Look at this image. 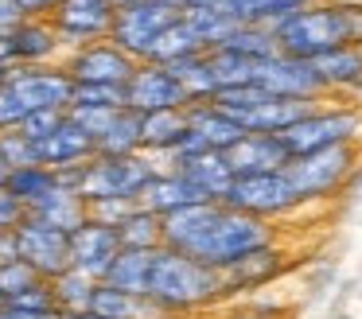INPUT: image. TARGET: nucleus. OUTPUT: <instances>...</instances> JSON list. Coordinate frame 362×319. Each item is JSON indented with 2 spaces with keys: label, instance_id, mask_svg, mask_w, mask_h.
I'll return each mask as SVG.
<instances>
[{
  "label": "nucleus",
  "instance_id": "nucleus-15",
  "mask_svg": "<svg viewBox=\"0 0 362 319\" xmlns=\"http://www.w3.org/2000/svg\"><path fill=\"white\" fill-rule=\"evenodd\" d=\"M253 86L276 93V98H300V101H320L323 86L315 78L312 62L288 59V54H269V59L253 62Z\"/></svg>",
  "mask_w": 362,
  "mask_h": 319
},
{
  "label": "nucleus",
  "instance_id": "nucleus-11",
  "mask_svg": "<svg viewBox=\"0 0 362 319\" xmlns=\"http://www.w3.org/2000/svg\"><path fill=\"white\" fill-rule=\"evenodd\" d=\"M113 12H117V8H113L110 0H59V8L47 20H51V28H55L63 51H71V47L94 43V39H110Z\"/></svg>",
  "mask_w": 362,
  "mask_h": 319
},
{
  "label": "nucleus",
  "instance_id": "nucleus-14",
  "mask_svg": "<svg viewBox=\"0 0 362 319\" xmlns=\"http://www.w3.org/2000/svg\"><path fill=\"white\" fill-rule=\"evenodd\" d=\"M63 59V43H59L51 20H20L8 31V39H0V62L8 70L16 66H51Z\"/></svg>",
  "mask_w": 362,
  "mask_h": 319
},
{
  "label": "nucleus",
  "instance_id": "nucleus-45",
  "mask_svg": "<svg viewBox=\"0 0 362 319\" xmlns=\"http://www.w3.org/2000/svg\"><path fill=\"white\" fill-rule=\"evenodd\" d=\"M24 20V12L16 8V0H0V39H8V31Z\"/></svg>",
  "mask_w": 362,
  "mask_h": 319
},
{
  "label": "nucleus",
  "instance_id": "nucleus-5",
  "mask_svg": "<svg viewBox=\"0 0 362 319\" xmlns=\"http://www.w3.org/2000/svg\"><path fill=\"white\" fill-rule=\"evenodd\" d=\"M74 82L59 62L51 66H16L0 90V129H16L40 109H66Z\"/></svg>",
  "mask_w": 362,
  "mask_h": 319
},
{
  "label": "nucleus",
  "instance_id": "nucleus-13",
  "mask_svg": "<svg viewBox=\"0 0 362 319\" xmlns=\"http://www.w3.org/2000/svg\"><path fill=\"white\" fill-rule=\"evenodd\" d=\"M12 241H16V257L24 265H32L43 280H51V277H59L63 269H71L66 233L55 230V226L35 222V218H24V222L12 230Z\"/></svg>",
  "mask_w": 362,
  "mask_h": 319
},
{
  "label": "nucleus",
  "instance_id": "nucleus-32",
  "mask_svg": "<svg viewBox=\"0 0 362 319\" xmlns=\"http://www.w3.org/2000/svg\"><path fill=\"white\" fill-rule=\"evenodd\" d=\"M47 288H51V303H55L59 315H74V311H90L98 280L82 277V272H74V269H63L59 277L47 280Z\"/></svg>",
  "mask_w": 362,
  "mask_h": 319
},
{
  "label": "nucleus",
  "instance_id": "nucleus-39",
  "mask_svg": "<svg viewBox=\"0 0 362 319\" xmlns=\"http://www.w3.org/2000/svg\"><path fill=\"white\" fill-rule=\"evenodd\" d=\"M133 210H136L133 199H94V202H86V218H94V222H102V226H121Z\"/></svg>",
  "mask_w": 362,
  "mask_h": 319
},
{
  "label": "nucleus",
  "instance_id": "nucleus-30",
  "mask_svg": "<svg viewBox=\"0 0 362 319\" xmlns=\"http://www.w3.org/2000/svg\"><path fill=\"white\" fill-rule=\"evenodd\" d=\"M4 187L24 202V210H32L40 199H47L51 191L59 187V171L43 168V163H24V168H8L4 175Z\"/></svg>",
  "mask_w": 362,
  "mask_h": 319
},
{
  "label": "nucleus",
  "instance_id": "nucleus-51",
  "mask_svg": "<svg viewBox=\"0 0 362 319\" xmlns=\"http://www.w3.org/2000/svg\"><path fill=\"white\" fill-rule=\"evenodd\" d=\"M164 4H175V8H183V0H164Z\"/></svg>",
  "mask_w": 362,
  "mask_h": 319
},
{
  "label": "nucleus",
  "instance_id": "nucleus-43",
  "mask_svg": "<svg viewBox=\"0 0 362 319\" xmlns=\"http://www.w3.org/2000/svg\"><path fill=\"white\" fill-rule=\"evenodd\" d=\"M0 319H63L55 308H24V303H0Z\"/></svg>",
  "mask_w": 362,
  "mask_h": 319
},
{
  "label": "nucleus",
  "instance_id": "nucleus-40",
  "mask_svg": "<svg viewBox=\"0 0 362 319\" xmlns=\"http://www.w3.org/2000/svg\"><path fill=\"white\" fill-rule=\"evenodd\" d=\"M63 117H66V109H40V113L24 117V121H20L16 129H20V132H24V137L35 144V140H43V137H47V132L55 129L59 121H63Z\"/></svg>",
  "mask_w": 362,
  "mask_h": 319
},
{
  "label": "nucleus",
  "instance_id": "nucleus-31",
  "mask_svg": "<svg viewBox=\"0 0 362 319\" xmlns=\"http://www.w3.org/2000/svg\"><path fill=\"white\" fill-rule=\"evenodd\" d=\"M90 311H98V315H105V319H152L156 315L148 296L121 292V288H110V284H102V280H98V288H94Z\"/></svg>",
  "mask_w": 362,
  "mask_h": 319
},
{
  "label": "nucleus",
  "instance_id": "nucleus-18",
  "mask_svg": "<svg viewBox=\"0 0 362 319\" xmlns=\"http://www.w3.org/2000/svg\"><path fill=\"white\" fill-rule=\"evenodd\" d=\"M117 249H121L117 230H113V226L94 222V218H86L82 226H74V230L66 233L71 269L82 272V277H90V280H102V277H105V269L113 265Z\"/></svg>",
  "mask_w": 362,
  "mask_h": 319
},
{
  "label": "nucleus",
  "instance_id": "nucleus-38",
  "mask_svg": "<svg viewBox=\"0 0 362 319\" xmlns=\"http://www.w3.org/2000/svg\"><path fill=\"white\" fill-rule=\"evenodd\" d=\"M117 105H125L121 86H74L66 109H117Z\"/></svg>",
  "mask_w": 362,
  "mask_h": 319
},
{
  "label": "nucleus",
  "instance_id": "nucleus-47",
  "mask_svg": "<svg viewBox=\"0 0 362 319\" xmlns=\"http://www.w3.org/2000/svg\"><path fill=\"white\" fill-rule=\"evenodd\" d=\"M8 257H16V241H12V233H0V261H8Z\"/></svg>",
  "mask_w": 362,
  "mask_h": 319
},
{
  "label": "nucleus",
  "instance_id": "nucleus-41",
  "mask_svg": "<svg viewBox=\"0 0 362 319\" xmlns=\"http://www.w3.org/2000/svg\"><path fill=\"white\" fill-rule=\"evenodd\" d=\"M28 218V210H24V202L16 199V195L8 191V187L0 183V233H12L20 222Z\"/></svg>",
  "mask_w": 362,
  "mask_h": 319
},
{
  "label": "nucleus",
  "instance_id": "nucleus-19",
  "mask_svg": "<svg viewBox=\"0 0 362 319\" xmlns=\"http://www.w3.org/2000/svg\"><path fill=\"white\" fill-rule=\"evenodd\" d=\"M90 156H94V140H90V132L82 129L71 113H66L43 140H35V160L51 171H71V168H78V163H86Z\"/></svg>",
  "mask_w": 362,
  "mask_h": 319
},
{
  "label": "nucleus",
  "instance_id": "nucleus-42",
  "mask_svg": "<svg viewBox=\"0 0 362 319\" xmlns=\"http://www.w3.org/2000/svg\"><path fill=\"white\" fill-rule=\"evenodd\" d=\"M339 16H343V28H346V43L362 47V0H335Z\"/></svg>",
  "mask_w": 362,
  "mask_h": 319
},
{
  "label": "nucleus",
  "instance_id": "nucleus-2",
  "mask_svg": "<svg viewBox=\"0 0 362 319\" xmlns=\"http://www.w3.org/2000/svg\"><path fill=\"white\" fill-rule=\"evenodd\" d=\"M269 241H276V226L273 222L238 214V210H230V207L218 202L214 214H211V222L203 226V233L191 241L183 257H191V261H199V265H206V269L218 272V269H226V265H234L238 257L269 245Z\"/></svg>",
  "mask_w": 362,
  "mask_h": 319
},
{
  "label": "nucleus",
  "instance_id": "nucleus-27",
  "mask_svg": "<svg viewBox=\"0 0 362 319\" xmlns=\"http://www.w3.org/2000/svg\"><path fill=\"white\" fill-rule=\"evenodd\" d=\"M133 152H141V113L121 105L94 132V156H133Z\"/></svg>",
  "mask_w": 362,
  "mask_h": 319
},
{
  "label": "nucleus",
  "instance_id": "nucleus-26",
  "mask_svg": "<svg viewBox=\"0 0 362 319\" xmlns=\"http://www.w3.org/2000/svg\"><path fill=\"white\" fill-rule=\"evenodd\" d=\"M28 218H35V222H47L55 226V230L71 233L74 226L86 222V199H82L74 187L63 183V175H59V187L47 195V199H40L32 210H28Z\"/></svg>",
  "mask_w": 362,
  "mask_h": 319
},
{
  "label": "nucleus",
  "instance_id": "nucleus-46",
  "mask_svg": "<svg viewBox=\"0 0 362 319\" xmlns=\"http://www.w3.org/2000/svg\"><path fill=\"white\" fill-rule=\"evenodd\" d=\"M230 319H284L281 311H269V308H238Z\"/></svg>",
  "mask_w": 362,
  "mask_h": 319
},
{
  "label": "nucleus",
  "instance_id": "nucleus-49",
  "mask_svg": "<svg viewBox=\"0 0 362 319\" xmlns=\"http://www.w3.org/2000/svg\"><path fill=\"white\" fill-rule=\"evenodd\" d=\"M4 175H8V163H4V156H0V183H4Z\"/></svg>",
  "mask_w": 362,
  "mask_h": 319
},
{
  "label": "nucleus",
  "instance_id": "nucleus-25",
  "mask_svg": "<svg viewBox=\"0 0 362 319\" xmlns=\"http://www.w3.org/2000/svg\"><path fill=\"white\" fill-rule=\"evenodd\" d=\"M0 303H24V308H55L51 303V288L32 265L20 257L0 261Z\"/></svg>",
  "mask_w": 362,
  "mask_h": 319
},
{
  "label": "nucleus",
  "instance_id": "nucleus-53",
  "mask_svg": "<svg viewBox=\"0 0 362 319\" xmlns=\"http://www.w3.org/2000/svg\"><path fill=\"white\" fill-rule=\"evenodd\" d=\"M152 319H172V315H152Z\"/></svg>",
  "mask_w": 362,
  "mask_h": 319
},
{
  "label": "nucleus",
  "instance_id": "nucleus-22",
  "mask_svg": "<svg viewBox=\"0 0 362 319\" xmlns=\"http://www.w3.org/2000/svg\"><path fill=\"white\" fill-rule=\"evenodd\" d=\"M183 144H187V105L141 113V152L144 156L168 163Z\"/></svg>",
  "mask_w": 362,
  "mask_h": 319
},
{
  "label": "nucleus",
  "instance_id": "nucleus-37",
  "mask_svg": "<svg viewBox=\"0 0 362 319\" xmlns=\"http://www.w3.org/2000/svg\"><path fill=\"white\" fill-rule=\"evenodd\" d=\"M206 59H211V70H214V82H218V90L253 86V62H250V59L226 51V47H214V51H206Z\"/></svg>",
  "mask_w": 362,
  "mask_h": 319
},
{
  "label": "nucleus",
  "instance_id": "nucleus-36",
  "mask_svg": "<svg viewBox=\"0 0 362 319\" xmlns=\"http://www.w3.org/2000/svg\"><path fill=\"white\" fill-rule=\"evenodd\" d=\"M113 230H117L121 249H160V218L148 214L144 207H136L133 214L121 226H113Z\"/></svg>",
  "mask_w": 362,
  "mask_h": 319
},
{
  "label": "nucleus",
  "instance_id": "nucleus-29",
  "mask_svg": "<svg viewBox=\"0 0 362 319\" xmlns=\"http://www.w3.org/2000/svg\"><path fill=\"white\" fill-rule=\"evenodd\" d=\"M168 70H172V78L180 82V90H183V98H187V105H195V101H214V93H218V82H214V70H211V59H206V51L187 54V59H180V62H168Z\"/></svg>",
  "mask_w": 362,
  "mask_h": 319
},
{
  "label": "nucleus",
  "instance_id": "nucleus-52",
  "mask_svg": "<svg viewBox=\"0 0 362 319\" xmlns=\"http://www.w3.org/2000/svg\"><path fill=\"white\" fill-rule=\"evenodd\" d=\"M191 319H214V315H191Z\"/></svg>",
  "mask_w": 362,
  "mask_h": 319
},
{
  "label": "nucleus",
  "instance_id": "nucleus-7",
  "mask_svg": "<svg viewBox=\"0 0 362 319\" xmlns=\"http://www.w3.org/2000/svg\"><path fill=\"white\" fill-rule=\"evenodd\" d=\"M358 140H362V109L320 105V101L281 132V144L288 156L320 152V148H335V144H358Z\"/></svg>",
  "mask_w": 362,
  "mask_h": 319
},
{
  "label": "nucleus",
  "instance_id": "nucleus-21",
  "mask_svg": "<svg viewBox=\"0 0 362 319\" xmlns=\"http://www.w3.org/2000/svg\"><path fill=\"white\" fill-rule=\"evenodd\" d=\"M195 202H203L199 191L175 168H168V163H160V168L152 171V179L141 187V195H136V207H144L156 218H168L183 207H195Z\"/></svg>",
  "mask_w": 362,
  "mask_h": 319
},
{
  "label": "nucleus",
  "instance_id": "nucleus-33",
  "mask_svg": "<svg viewBox=\"0 0 362 319\" xmlns=\"http://www.w3.org/2000/svg\"><path fill=\"white\" fill-rule=\"evenodd\" d=\"M203 47H199V39H195V31L183 23V12H180V20L175 23H168L164 31H160V39L152 43V54L144 62H160V66H168V62H180V59H187V54H199Z\"/></svg>",
  "mask_w": 362,
  "mask_h": 319
},
{
  "label": "nucleus",
  "instance_id": "nucleus-1",
  "mask_svg": "<svg viewBox=\"0 0 362 319\" xmlns=\"http://www.w3.org/2000/svg\"><path fill=\"white\" fill-rule=\"evenodd\" d=\"M148 303L156 308V315L172 319H191V315H211L214 308L226 303L222 296V280L214 269L191 261V257L175 253V249H156L148 277Z\"/></svg>",
  "mask_w": 362,
  "mask_h": 319
},
{
  "label": "nucleus",
  "instance_id": "nucleus-10",
  "mask_svg": "<svg viewBox=\"0 0 362 319\" xmlns=\"http://www.w3.org/2000/svg\"><path fill=\"white\" fill-rule=\"evenodd\" d=\"M59 66L66 70L74 86H121L125 90L129 74L136 70V59H129L117 43L110 39H94V43H82L63 51Z\"/></svg>",
  "mask_w": 362,
  "mask_h": 319
},
{
  "label": "nucleus",
  "instance_id": "nucleus-35",
  "mask_svg": "<svg viewBox=\"0 0 362 319\" xmlns=\"http://www.w3.org/2000/svg\"><path fill=\"white\" fill-rule=\"evenodd\" d=\"M222 47L242 54V59H250V62H261V59H269V54H276L273 28H265V23H238Z\"/></svg>",
  "mask_w": 362,
  "mask_h": 319
},
{
  "label": "nucleus",
  "instance_id": "nucleus-34",
  "mask_svg": "<svg viewBox=\"0 0 362 319\" xmlns=\"http://www.w3.org/2000/svg\"><path fill=\"white\" fill-rule=\"evenodd\" d=\"M183 23L195 31V39H199L203 51L222 47V43H226V35L238 28V23L230 20L226 12H218V8H183Z\"/></svg>",
  "mask_w": 362,
  "mask_h": 319
},
{
  "label": "nucleus",
  "instance_id": "nucleus-12",
  "mask_svg": "<svg viewBox=\"0 0 362 319\" xmlns=\"http://www.w3.org/2000/svg\"><path fill=\"white\" fill-rule=\"evenodd\" d=\"M284 265H288V253H284L281 241H269V245L253 249V253L238 257L234 265H226V269H218V280H222V296L230 300H238V296H250V292H261V288H269L276 277L284 272Z\"/></svg>",
  "mask_w": 362,
  "mask_h": 319
},
{
  "label": "nucleus",
  "instance_id": "nucleus-17",
  "mask_svg": "<svg viewBox=\"0 0 362 319\" xmlns=\"http://www.w3.org/2000/svg\"><path fill=\"white\" fill-rule=\"evenodd\" d=\"M180 82L172 78V70L160 66V62H136V70L125 82V109L133 113H156V109H183Z\"/></svg>",
  "mask_w": 362,
  "mask_h": 319
},
{
  "label": "nucleus",
  "instance_id": "nucleus-24",
  "mask_svg": "<svg viewBox=\"0 0 362 319\" xmlns=\"http://www.w3.org/2000/svg\"><path fill=\"white\" fill-rule=\"evenodd\" d=\"M312 70L320 78L323 93H351V98H362V47H335V51L312 59Z\"/></svg>",
  "mask_w": 362,
  "mask_h": 319
},
{
  "label": "nucleus",
  "instance_id": "nucleus-6",
  "mask_svg": "<svg viewBox=\"0 0 362 319\" xmlns=\"http://www.w3.org/2000/svg\"><path fill=\"white\" fill-rule=\"evenodd\" d=\"M273 39H276V51L281 54L312 62L320 54L343 47L346 28H343V16H339L335 0H312V4L288 12L281 23H273Z\"/></svg>",
  "mask_w": 362,
  "mask_h": 319
},
{
  "label": "nucleus",
  "instance_id": "nucleus-48",
  "mask_svg": "<svg viewBox=\"0 0 362 319\" xmlns=\"http://www.w3.org/2000/svg\"><path fill=\"white\" fill-rule=\"evenodd\" d=\"M63 319H105V315H98V311H74V315H63Z\"/></svg>",
  "mask_w": 362,
  "mask_h": 319
},
{
  "label": "nucleus",
  "instance_id": "nucleus-16",
  "mask_svg": "<svg viewBox=\"0 0 362 319\" xmlns=\"http://www.w3.org/2000/svg\"><path fill=\"white\" fill-rule=\"evenodd\" d=\"M242 137H245V129L226 113V109H218L214 101H195V105H187V144L175 156H183V152H226V148H234Z\"/></svg>",
  "mask_w": 362,
  "mask_h": 319
},
{
  "label": "nucleus",
  "instance_id": "nucleus-28",
  "mask_svg": "<svg viewBox=\"0 0 362 319\" xmlns=\"http://www.w3.org/2000/svg\"><path fill=\"white\" fill-rule=\"evenodd\" d=\"M152 261H156V249H117V257H113V265L105 269L102 284L144 296L148 292V277H152Z\"/></svg>",
  "mask_w": 362,
  "mask_h": 319
},
{
  "label": "nucleus",
  "instance_id": "nucleus-4",
  "mask_svg": "<svg viewBox=\"0 0 362 319\" xmlns=\"http://www.w3.org/2000/svg\"><path fill=\"white\" fill-rule=\"evenodd\" d=\"M156 168H160V160L133 152V156H90L86 163H78L71 171H59V175L86 202H94V199H133L136 202L141 187L152 179Z\"/></svg>",
  "mask_w": 362,
  "mask_h": 319
},
{
  "label": "nucleus",
  "instance_id": "nucleus-44",
  "mask_svg": "<svg viewBox=\"0 0 362 319\" xmlns=\"http://www.w3.org/2000/svg\"><path fill=\"white\" fill-rule=\"evenodd\" d=\"M16 8L28 16V20H47L59 8V0H16Z\"/></svg>",
  "mask_w": 362,
  "mask_h": 319
},
{
  "label": "nucleus",
  "instance_id": "nucleus-50",
  "mask_svg": "<svg viewBox=\"0 0 362 319\" xmlns=\"http://www.w3.org/2000/svg\"><path fill=\"white\" fill-rule=\"evenodd\" d=\"M113 8H125V4H133V0H110Z\"/></svg>",
  "mask_w": 362,
  "mask_h": 319
},
{
  "label": "nucleus",
  "instance_id": "nucleus-23",
  "mask_svg": "<svg viewBox=\"0 0 362 319\" xmlns=\"http://www.w3.org/2000/svg\"><path fill=\"white\" fill-rule=\"evenodd\" d=\"M226 163L234 175H261V171H281L288 163V152L273 132H245L234 148H226Z\"/></svg>",
  "mask_w": 362,
  "mask_h": 319
},
{
  "label": "nucleus",
  "instance_id": "nucleus-3",
  "mask_svg": "<svg viewBox=\"0 0 362 319\" xmlns=\"http://www.w3.org/2000/svg\"><path fill=\"white\" fill-rule=\"evenodd\" d=\"M362 148L358 144H335V148H320V152H304V156H288L284 163V179L296 191L300 207L308 202H327L335 195H343L351 187L354 171H358Z\"/></svg>",
  "mask_w": 362,
  "mask_h": 319
},
{
  "label": "nucleus",
  "instance_id": "nucleus-20",
  "mask_svg": "<svg viewBox=\"0 0 362 319\" xmlns=\"http://www.w3.org/2000/svg\"><path fill=\"white\" fill-rule=\"evenodd\" d=\"M168 168L180 171V175L199 191L203 202H222V195L234 183L226 152H183V156H175V160H168Z\"/></svg>",
  "mask_w": 362,
  "mask_h": 319
},
{
  "label": "nucleus",
  "instance_id": "nucleus-9",
  "mask_svg": "<svg viewBox=\"0 0 362 319\" xmlns=\"http://www.w3.org/2000/svg\"><path fill=\"white\" fill-rule=\"evenodd\" d=\"M183 8L164 4V0H133V4L113 12V28H110V43H117L129 59L144 62L152 54V43L160 39V31L168 23L180 20Z\"/></svg>",
  "mask_w": 362,
  "mask_h": 319
},
{
  "label": "nucleus",
  "instance_id": "nucleus-8",
  "mask_svg": "<svg viewBox=\"0 0 362 319\" xmlns=\"http://www.w3.org/2000/svg\"><path fill=\"white\" fill-rule=\"evenodd\" d=\"M222 207L261 218V222H281L300 210V199L288 187L284 171H261V175H234L230 191L222 195Z\"/></svg>",
  "mask_w": 362,
  "mask_h": 319
}]
</instances>
